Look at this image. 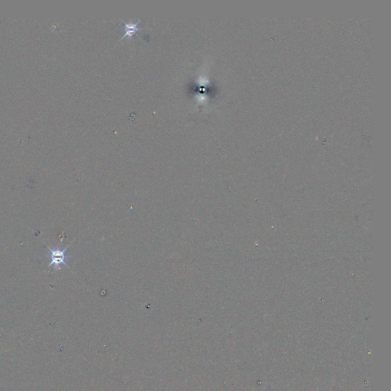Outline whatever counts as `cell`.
<instances>
[{
    "label": "cell",
    "mask_w": 391,
    "mask_h": 391,
    "mask_svg": "<svg viewBox=\"0 0 391 391\" xmlns=\"http://www.w3.org/2000/svg\"><path fill=\"white\" fill-rule=\"evenodd\" d=\"M48 250L50 252V258L51 262L48 266L54 267L55 269L59 268L61 265H64V266L68 267V256L67 255L66 252L68 249H52L51 248L48 247Z\"/></svg>",
    "instance_id": "6da1fadb"
},
{
    "label": "cell",
    "mask_w": 391,
    "mask_h": 391,
    "mask_svg": "<svg viewBox=\"0 0 391 391\" xmlns=\"http://www.w3.org/2000/svg\"><path fill=\"white\" fill-rule=\"evenodd\" d=\"M138 31H139L138 22L135 23H132V22H130L128 23H124L123 37H125V36H132Z\"/></svg>",
    "instance_id": "7a4b0ae2"
}]
</instances>
